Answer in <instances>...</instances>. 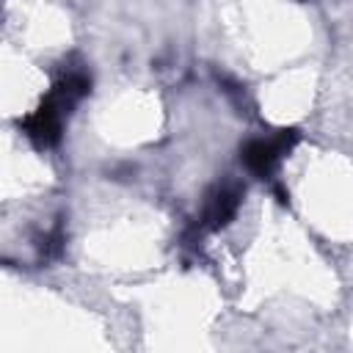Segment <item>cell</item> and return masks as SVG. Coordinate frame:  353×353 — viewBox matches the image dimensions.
Returning <instances> with one entry per match:
<instances>
[{"mask_svg": "<svg viewBox=\"0 0 353 353\" xmlns=\"http://www.w3.org/2000/svg\"><path fill=\"white\" fill-rule=\"evenodd\" d=\"M88 94H91V74L83 66L61 69V74L55 77L50 94L39 102V108L30 116L19 119V130L36 149H52L61 141L63 124L72 116L74 105Z\"/></svg>", "mask_w": 353, "mask_h": 353, "instance_id": "obj_1", "label": "cell"}, {"mask_svg": "<svg viewBox=\"0 0 353 353\" xmlns=\"http://www.w3.org/2000/svg\"><path fill=\"white\" fill-rule=\"evenodd\" d=\"M301 141L298 130L292 127H284V130H276L270 135H259V138H248L243 146H240V163L259 179H270L276 165L281 163L284 154L292 152V146Z\"/></svg>", "mask_w": 353, "mask_h": 353, "instance_id": "obj_2", "label": "cell"}, {"mask_svg": "<svg viewBox=\"0 0 353 353\" xmlns=\"http://www.w3.org/2000/svg\"><path fill=\"white\" fill-rule=\"evenodd\" d=\"M240 201H243V185L240 182L226 179V182L212 185L204 196V204H201V212L196 221V234L218 232V229L229 226L240 210Z\"/></svg>", "mask_w": 353, "mask_h": 353, "instance_id": "obj_3", "label": "cell"}, {"mask_svg": "<svg viewBox=\"0 0 353 353\" xmlns=\"http://www.w3.org/2000/svg\"><path fill=\"white\" fill-rule=\"evenodd\" d=\"M301 3H303V0H301Z\"/></svg>", "mask_w": 353, "mask_h": 353, "instance_id": "obj_4", "label": "cell"}]
</instances>
